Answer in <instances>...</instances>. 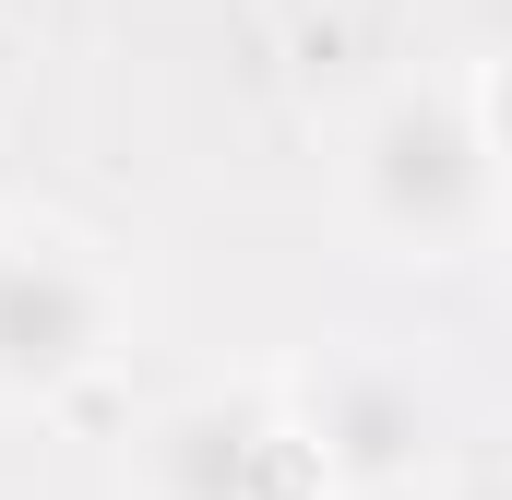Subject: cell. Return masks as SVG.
<instances>
[{"label":"cell","mask_w":512,"mask_h":500,"mask_svg":"<svg viewBox=\"0 0 512 500\" xmlns=\"http://www.w3.org/2000/svg\"><path fill=\"white\" fill-rule=\"evenodd\" d=\"M298 441L322 453L334 489H405L429 453H441V393L405 370V358H322L298 381Z\"/></svg>","instance_id":"cell-4"},{"label":"cell","mask_w":512,"mask_h":500,"mask_svg":"<svg viewBox=\"0 0 512 500\" xmlns=\"http://www.w3.org/2000/svg\"><path fill=\"white\" fill-rule=\"evenodd\" d=\"M143 500H334V477L274 393H191L143 441Z\"/></svg>","instance_id":"cell-3"},{"label":"cell","mask_w":512,"mask_h":500,"mask_svg":"<svg viewBox=\"0 0 512 500\" xmlns=\"http://www.w3.org/2000/svg\"><path fill=\"white\" fill-rule=\"evenodd\" d=\"M120 334V286L108 262L60 227H0V393L12 405H48L108 358Z\"/></svg>","instance_id":"cell-2"},{"label":"cell","mask_w":512,"mask_h":500,"mask_svg":"<svg viewBox=\"0 0 512 500\" xmlns=\"http://www.w3.org/2000/svg\"><path fill=\"white\" fill-rule=\"evenodd\" d=\"M346 203L358 227L393 239L405 262H453V250L489 239V203H501V131H489V60L441 96V84H405L370 108L358 155H346Z\"/></svg>","instance_id":"cell-1"}]
</instances>
